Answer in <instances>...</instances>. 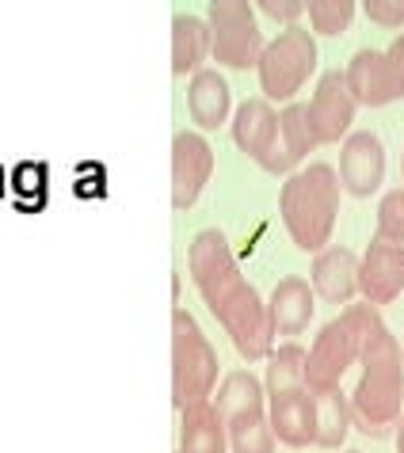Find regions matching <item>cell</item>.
Segmentation results:
<instances>
[{
	"label": "cell",
	"mask_w": 404,
	"mask_h": 453,
	"mask_svg": "<svg viewBox=\"0 0 404 453\" xmlns=\"http://www.w3.org/2000/svg\"><path fill=\"white\" fill-rule=\"evenodd\" d=\"M344 77L362 107H385L404 99V35L389 42V50H359Z\"/></svg>",
	"instance_id": "ba28073f"
},
{
	"label": "cell",
	"mask_w": 404,
	"mask_h": 453,
	"mask_svg": "<svg viewBox=\"0 0 404 453\" xmlns=\"http://www.w3.org/2000/svg\"><path fill=\"white\" fill-rule=\"evenodd\" d=\"M256 4L263 8V16H271L275 23H286V27L306 16V0H256Z\"/></svg>",
	"instance_id": "83f0119b"
},
{
	"label": "cell",
	"mask_w": 404,
	"mask_h": 453,
	"mask_svg": "<svg viewBox=\"0 0 404 453\" xmlns=\"http://www.w3.org/2000/svg\"><path fill=\"white\" fill-rule=\"evenodd\" d=\"M313 69H317V42H313V35L306 27L290 23L279 39L263 42V54L256 61L263 99H271V104H290V99L306 88Z\"/></svg>",
	"instance_id": "8992f818"
},
{
	"label": "cell",
	"mask_w": 404,
	"mask_h": 453,
	"mask_svg": "<svg viewBox=\"0 0 404 453\" xmlns=\"http://www.w3.org/2000/svg\"><path fill=\"white\" fill-rule=\"evenodd\" d=\"M191 279L198 286L206 309L218 317V324L229 332L237 355L245 362H260L275 350V328L268 317V301H263L252 282L241 274L229 241L221 229H202L191 241Z\"/></svg>",
	"instance_id": "6da1fadb"
},
{
	"label": "cell",
	"mask_w": 404,
	"mask_h": 453,
	"mask_svg": "<svg viewBox=\"0 0 404 453\" xmlns=\"http://www.w3.org/2000/svg\"><path fill=\"white\" fill-rule=\"evenodd\" d=\"M344 453H359V449H344Z\"/></svg>",
	"instance_id": "4dcf8cb0"
},
{
	"label": "cell",
	"mask_w": 404,
	"mask_h": 453,
	"mask_svg": "<svg viewBox=\"0 0 404 453\" xmlns=\"http://www.w3.org/2000/svg\"><path fill=\"white\" fill-rule=\"evenodd\" d=\"M313 404H317V415H313V446H321V449L344 446V438L351 431V404H347L344 388L317 393Z\"/></svg>",
	"instance_id": "44dd1931"
},
{
	"label": "cell",
	"mask_w": 404,
	"mask_h": 453,
	"mask_svg": "<svg viewBox=\"0 0 404 453\" xmlns=\"http://www.w3.org/2000/svg\"><path fill=\"white\" fill-rule=\"evenodd\" d=\"M313 286L298 274H286V279L271 289V301H268V317H271V328L275 335H301L313 320Z\"/></svg>",
	"instance_id": "2e32d148"
},
{
	"label": "cell",
	"mask_w": 404,
	"mask_h": 453,
	"mask_svg": "<svg viewBox=\"0 0 404 453\" xmlns=\"http://www.w3.org/2000/svg\"><path fill=\"white\" fill-rule=\"evenodd\" d=\"M355 96H351L347 88V77L339 69H328L324 77L317 81V92H313V99L306 104V122H309V137L313 145H332L339 142L351 122H355Z\"/></svg>",
	"instance_id": "9c48e42d"
},
{
	"label": "cell",
	"mask_w": 404,
	"mask_h": 453,
	"mask_svg": "<svg viewBox=\"0 0 404 453\" xmlns=\"http://www.w3.org/2000/svg\"><path fill=\"white\" fill-rule=\"evenodd\" d=\"M362 8L377 27H400L404 23V0H362Z\"/></svg>",
	"instance_id": "4316f807"
},
{
	"label": "cell",
	"mask_w": 404,
	"mask_h": 453,
	"mask_svg": "<svg viewBox=\"0 0 404 453\" xmlns=\"http://www.w3.org/2000/svg\"><path fill=\"white\" fill-rule=\"evenodd\" d=\"M180 411V449L175 453H229L225 419L210 400H195Z\"/></svg>",
	"instance_id": "ac0fdd59"
},
{
	"label": "cell",
	"mask_w": 404,
	"mask_h": 453,
	"mask_svg": "<svg viewBox=\"0 0 404 453\" xmlns=\"http://www.w3.org/2000/svg\"><path fill=\"white\" fill-rule=\"evenodd\" d=\"M263 404H268L263 381L260 377H252L248 370L225 373L221 388L214 393V408L221 411V419H233V415H245V411H263Z\"/></svg>",
	"instance_id": "7402d4cb"
},
{
	"label": "cell",
	"mask_w": 404,
	"mask_h": 453,
	"mask_svg": "<svg viewBox=\"0 0 404 453\" xmlns=\"http://www.w3.org/2000/svg\"><path fill=\"white\" fill-rule=\"evenodd\" d=\"M359 366H362V377L355 393L347 396L351 426H359L370 438H382L393 431L404 411V355L385 324H377L370 332L359 355Z\"/></svg>",
	"instance_id": "7a4b0ae2"
},
{
	"label": "cell",
	"mask_w": 404,
	"mask_h": 453,
	"mask_svg": "<svg viewBox=\"0 0 404 453\" xmlns=\"http://www.w3.org/2000/svg\"><path fill=\"white\" fill-rule=\"evenodd\" d=\"M290 385H306V347L286 343L268 355V377H263V393H279Z\"/></svg>",
	"instance_id": "cb8c5ba5"
},
{
	"label": "cell",
	"mask_w": 404,
	"mask_h": 453,
	"mask_svg": "<svg viewBox=\"0 0 404 453\" xmlns=\"http://www.w3.org/2000/svg\"><path fill=\"white\" fill-rule=\"evenodd\" d=\"M313 294L328 305H347L359 294V256L351 248H321L313 256Z\"/></svg>",
	"instance_id": "9a60e30c"
},
{
	"label": "cell",
	"mask_w": 404,
	"mask_h": 453,
	"mask_svg": "<svg viewBox=\"0 0 404 453\" xmlns=\"http://www.w3.org/2000/svg\"><path fill=\"white\" fill-rule=\"evenodd\" d=\"M187 111L202 130H218L233 111V96H229V81L218 69H198L187 88Z\"/></svg>",
	"instance_id": "d6986e66"
},
{
	"label": "cell",
	"mask_w": 404,
	"mask_h": 453,
	"mask_svg": "<svg viewBox=\"0 0 404 453\" xmlns=\"http://www.w3.org/2000/svg\"><path fill=\"white\" fill-rule=\"evenodd\" d=\"M279 130V111L271 107V99H245L233 115V142L245 157H252L260 165L268 157V149Z\"/></svg>",
	"instance_id": "e0dca14e"
},
{
	"label": "cell",
	"mask_w": 404,
	"mask_h": 453,
	"mask_svg": "<svg viewBox=\"0 0 404 453\" xmlns=\"http://www.w3.org/2000/svg\"><path fill=\"white\" fill-rule=\"evenodd\" d=\"M339 175L332 165H309L290 172L279 195V213L290 241L306 251H321L332 241L339 213Z\"/></svg>",
	"instance_id": "3957f363"
},
{
	"label": "cell",
	"mask_w": 404,
	"mask_h": 453,
	"mask_svg": "<svg viewBox=\"0 0 404 453\" xmlns=\"http://www.w3.org/2000/svg\"><path fill=\"white\" fill-rule=\"evenodd\" d=\"M400 289H404V244L374 236L359 259V294L382 309L400 297Z\"/></svg>",
	"instance_id": "8fae6325"
},
{
	"label": "cell",
	"mask_w": 404,
	"mask_h": 453,
	"mask_svg": "<svg viewBox=\"0 0 404 453\" xmlns=\"http://www.w3.org/2000/svg\"><path fill=\"white\" fill-rule=\"evenodd\" d=\"M210 58L225 69H252L263 54V35L252 16V0H210Z\"/></svg>",
	"instance_id": "52a82bcc"
},
{
	"label": "cell",
	"mask_w": 404,
	"mask_h": 453,
	"mask_svg": "<svg viewBox=\"0 0 404 453\" xmlns=\"http://www.w3.org/2000/svg\"><path fill=\"white\" fill-rule=\"evenodd\" d=\"M210 58V27L198 16H180L172 19V69L175 73H198L202 61Z\"/></svg>",
	"instance_id": "ffe728a7"
},
{
	"label": "cell",
	"mask_w": 404,
	"mask_h": 453,
	"mask_svg": "<svg viewBox=\"0 0 404 453\" xmlns=\"http://www.w3.org/2000/svg\"><path fill=\"white\" fill-rule=\"evenodd\" d=\"M313 415H317V404L306 385H290L268 396V423L275 431V442L290 449L313 446Z\"/></svg>",
	"instance_id": "4fadbf2b"
},
{
	"label": "cell",
	"mask_w": 404,
	"mask_h": 453,
	"mask_svg": "<svg viewBox=\"0 0 404 453\" xmlns=\"http://www.w3.org/2000/svg\"><path fill=\"white\" fill-rule=\"evenodd\" d=\"M400 180H404V157H400ZM400 195H404V183H400Z\"/></svg>",
	"instance_id": "f546056e"
},
{
	"label": "cell",
	"mask_w": 404,
	"mask_h": 453,
	"mask_svg": "<svg viewBox=\"0 0 404 453\" xmlns=\"http://www.w3.org/2000/svg\"><path fill=\"white\" fill-rule=\"evenodd\" d=\"M218 355H214L210 339L202 335L195 317L187 309L172 312V400L175 408H187L195 400H210L218 388Z\"/></svg>",
	"instance_id": "5b68a950"
},
{
	"label": "cell",
	"mask_w": 404,
	"mask_h": 453,
	"mask_svg": "<svg viewBox=\"0 0 404 453\" xmlns=\"http://www.w3.org/2000/svg\"><path fill=\"white\" fill-rule=\"evenodd\" d=\"M210 172H214V153H210L206 137L187 134V130L175 134V142H172V206L191 210L210 180Z\"/></svg>",
	"instance_id": "7c38bea8"
},
{
	"label": "cell",
	"mask_w": 404,
	"mask_h": 453,
	"mask_svg": "<svg viewBox=\"0 0 404 453\" xmlns=\"http://www.w3.org/2000/svg\"><path fill=\"white\" fill-rule=\"evenodd\" d=\"M400 355H404V347H400Z\"/></svg>",
	"instance_id": "1f68e13d"
},
{
	"label": "cell",
	"mask_w": 404,
	"mask_h": 453,
	"mask_svg": "<svg viewBox=\"0 0 404 453\" xmlns=\"http://www.w3.org/2000/svg\"><path fill=\"white\" fill-rule=\"evenodd\" d=\"M306 16L317 35H344L355 19V0H306Z\"/></svg>",
	"instance_id": "d4e9b609"
},
{
	"label": "cell",
	"mask_w": 404,
	"mask_h": 453,
	"mask_svg": "<svg viewBox=\"0 0 404 453\" xmlns=\"http://www.w3.org/2000/svg\"><path fill=\"white\" fill-rule=\"evenodd\" d=\"M309 149H313V137L306 122V104H286L279 111V130H275V142L268 149V157L260 160V168L271 175H286L309 157Z\"/></svg>",
	"instance_id": "5bb4252c"
},
{
	"label": "cell",
	"mask_w": 404,
	"mask_h": 453,
	"mask_svg": "<svg viewBox=\"0 0 404 453\" xmlns=\"http://www.w3.org/2000/svg\"><path fill=\"white\" fill-rule=\"evenodd\" d=\"M377 236L404 244V195L400 191H389L382 198V206H377Z\"/></svg>",
	"instance_id": "484cf974"
},
{
	"label": "cell",
	"mask_w": 404,
	"mask_h": 453,
	"mask_svg": "<svg viewBox=\"0 0 404 453\" xmlns=\"http://www.w3.org/2000/svg\"><path fill=\"white\" fill-rule=\"evenodd\" d=\"M397 453H404V415L397 419Z\"/></svg>",
	"instance_id": "f1b7e54d"
},
{
	"label": "cell",
	"mask_w": 404,
	"mask_h": 453,
	"mask_svg": "<svg viewBox=\"0 0 404 453\" xmlns=\"http://www.w3.org/2000/svg\"><path fill=\"white\" fill-rule=\"evenodd\" d=\"M225 438H229L233 453H275V446H279L271 423H268V408L225 419Z\"/></svg>",
	"instance_id": "603a6c76"
},
{
	"label": "cell",
	"mask_w": 404,
	"mask_h": 453,
	"mask_svg": "<svg viewBox=\"0 0 404 453\" xmlns=\"http://www.w3.org/2000/svg\"><path fill=\"white\" fill-rule=\"evenodd\" d=\"M382 312L370 301H359V305H347L344 317H336L332 324H324L321 335L313 339V347H306V388L313 396L317 393H332L344 381V373L355 366L366 339L377 328Z\"/></svg>",
	"instance_id": "277c9868"
},
{
	"label": "cell",
	"mask_w": 404,
	"mask_h": 453,
	"mask_svg": "<svg viewBox=\"0 0 404 453\" xmlns=\"http://www.w3.org/2000/svg\"><path fill=\"white\" fill-rule=\"evenodd\" d=\"M336 175H339V187H344L347 195L370 198L385 180V145H382V137L370 134V130L347 134L344 145H339Z\"/></svg>",
	"instance_id": "30bf717a"
}]
</instances>
